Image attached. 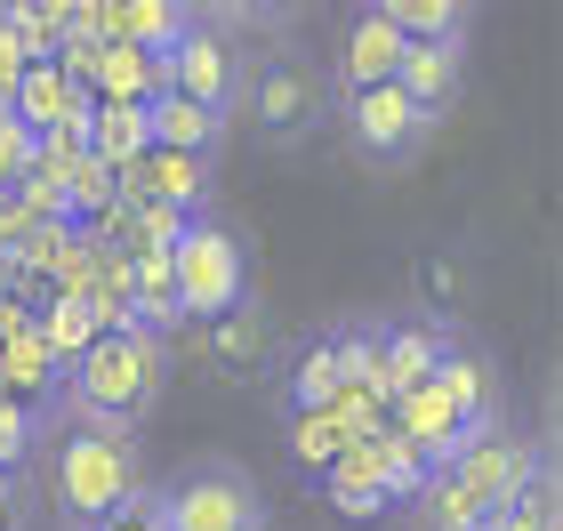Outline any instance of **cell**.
<instances>
[{
	"instance_id": "1",
	"label": "cell",
	"mask_w": 563,
	"mask_h": 531,
	"mask_svg": "<svg viewBox=\"0 0 563 531\" xmlns=\"http://www.w3.org/2000/svg\"><path fill=\"white\" fill-rule=\"evenodd\" d=\"M162 395H169V346L145 339L137 322H121V331H97V346L65 370L57 411H65V427L137 435V427L162 411Z\"/></svg>"
},
{
	"instance_id": "2",
	"label": "cell",
	"mask_w": 563,
	"mask_h": 531,
	"mask_svg": "<svg viewBox=\"0 0 563 531\" xmlns=\"http://www.w3.org/2000/svg\"><path fill=\"white\" fill-rule=\"evenodd\" d=\"M540 460H548V451L523 443L507 419L483 427V435H467L443 467H434V484H427V499H419L427 531H492V523L531 491Z\"/></svg>"
},
{
	"instance_id": "3",
	"label": "cell",
	"mask_w": 563,
	"mask_h": 531,
	"mask_svg": "<svg viewBox=\"0 0 563 531\" xmlns=\"http://www.w3.org/2000/svg\"><path fill=\"white\" fill-rule=\"evenodd\" d=\"M145 484L137 435H106V427H65L57 467H48V499H57L65 531H106V516L130 508V491Z\"/></svg>"
},
{
	"instance_id": "4",
	"label": "cell",
	"mask_w": 563,
	"mask_h": 531,
	"mask_svg": "<svg viewBox=\"0 0 563 531\" xmlns=\"http://www.w3.org/2000/svg\"><path fill=\"white\" fill-rule=\"evenodd\" d=\"M169 274H177V314H186V331H201V322H218V314H234V307L258 298L250 234L234 218H218V210L186 218V234L169 250Z\"/></svg>"
},
{
	"instance_id": "5",
	"label": "cell",
	"mask_w": 563,
	"mask_h": 531,
	"mask_svg": "<svg viewBox=\"0 0 563 531\" xmlns=\"http://www.w3.org/2000/svg\"><path fill=\"white\" fill-rule=\"evenodd\" d=\"M250 73H258V48L194 9V33L162 57V89H169V97H186V106H201V113H218V121H242Z\"/></svg>"
},
{
	"instance_id": "6",
	"label": "cell",
	"mask_w": 563,
	"mask_h": 531,
	"mask_svg": "<svg viewBox=\"0 0 563 531\" xmlns=\"http://www.w3.org/2000/svg\"><path fill=\"white\" fill-rule=\"evenodd\" d=\"M242 113L258 121V145H274V154L306 145V137L322 130V113H330V81H322V65L306 57V48H274V57L250 73Z\"/></svg>"
},
{
	"instance_id": "7",
	"label": "cell",
	"mask_w": 563,
	"mask_h": 531,
	"mask_svg": "<svg viewBox=\"0 0 563 531\" xmlns=\"http://www.w3.org/2000/svg\"><path fill=\"white\" fill-rule=\"evenodd\" d=\"M330 113H339L346 154L363 162V169H411V162L427 154V137H434V121H427L395 81L354 89V97H330Z\"/></svg>"
},
{
	"instance_id": "8",
	"label": "cell",
	"mask_w": 563,
	"mask_h": 531,
	"mask_svg": "<svg viewBox=\"0 0 563 531\" xmlns=\"http://www.w3.org/2000/svg\"><path fill=\"white\" fill-rule=\"evenodd\" d=\"M169 531H266V508H258V484L234 467V460H194L177 467L169 484Z\"/></svg>"
},
{
	"instance_id": "9",
	"label": "cell",
	"mask_w": 563,
	"mask_h": 531,
	"mask_svg": "<svg viewBox=\"0 0 563 531\" xmlns=\"http://www.w3.org/2000/svg\"><path fill=\"white\" fill-rule=\"evenodd\" d=\"M395 65H402L395 24H387V9H378V0H363V9H346V16H339V48H330L322 81H330V97H354V89L395 81Z\"/></svg>"
},
{
	"instance_id": "10",
	"label": "cell",
	"mask_w": 563,
	"mask_h": 531,
	"mask_svg": "<svg viewBox=\"0 0 563 531\" xmlns=\"http://www.w3.org/2000/svg\"><path fill=\"white\" fill-rule=\"evenodd\" d=\"M194 354H201V370H210L218 387H250V378L266 370V354H274V314L250 298V307L201 322V331H194Z\"/></svg>"
},
{
	"instance_id": "11",
	"label": "cell",
	"mask_w": 563,
	"mask_h": 531,
	"mask_svg": "<svg viewBox=\"0 0 563 531\" xmlns=\"http://www.w3.org/2000/svg\"><path fill=\"white\" fill-rule=\"evenodd\" d=\"M451 346H459V322H434V314L387 322V354H378V402H402L411 387H427V378L443 370Z\"/></svg>"
},
{
	"instance_id": "12",
	"label": "cell",
	"mask_w": 563,
	"mask_h": 531,
	"mask_svg": "<svg viewBox=\"0 0 563 531\" xmlns=\"http://www.w3.org/2000/svg\"><path fill=\"white\" fill-rule=\"evenodd\" d=\"M427 387L443 395L451 411L475 427V435H483V427H499V363H492L483 346H467V339H459V346L443 354V370L427 378Z\"/></svg>"
},
{
	"instance_id": "13",
	"label": "cell",
	"mask_w": 563,
	"mask_h": 531,
	"mask_svg": "<svg viewBox=\"0 0 563 531\" xmlns=\"http://www.w3.org/2000/svg\"><path fill=\"white\" fill-rule=\"evenodd\" d=\"M395 89L411 97V106L443 130L451 106L467 97V48H402V65H395Z\"/></svg>"
},
{
	"instance_id": "14",
	"label": "cell",
	"mask_w": 563,
	"mask_h": 531,
	"mask_svg": "<svg viewBox=\"0 0 563 531\" xmlns=\"http://www.w3.org/2000/svg\"><path fill=\"white\" fill-rule=\"evenodd\" d=\"M225 130H234V121L201 113V106H186V97H169V89L145 106V137L162 145V154H186V162H210V169L225 154Z\"/></svg>"
},
{
	"instance_id": "15",
	"label": "cell",
	"mask_w": 563,
	"mask_h": 531,
	"mask_svg": "<svg viewBox=\"0 0 563 531\" xmlns=\"http://www.w3.org/2000/svg\"><path fill=\"white\" fill-rule=\"evenodd\" d=\"M322 508H339L346 523H371V516H387L395 499H387V475H378V460H371V443H346L339 460H330L322 475Z\"/></svg>"
},
{
	"instance_id": "16",
	"label": "cell",
	"mask_w": 563,
	"mask_h": 531,
	"mask_svg": "<svg viewBox=\"0 0 563 531\" xmlns=\"http://www.w3.org/2000/svg\"><path fill=\"white\" fill-rule=\"evenodd\" d=\"M378 9H387L402 48H467V33H475L467 0H378Z\"/></svg>"
},
{
	"instance_id": "17",
	"label": "cell",
	"mask_w": 563,
	"mask_h": 531,
	"mask_svg": "<svg viewBox=\"0 0 563 531\" xmlns=\"http://www.w3.org/2000/svg\"><path fill=\"white\" fill-rule=\"evenodd\" d=\"M97 331H106L97 307H89V298H73V290H48L41 307H33V339L48 346V363H57V370L81 363V354L97 346Z\"/></svg>"
},
{
	"instance_id": "18",
	"label": "cell",
	"mask_w": 563,
	"mask_h": 531,
	"mask_svg": "<svg viewBox=\"0 0 563 531\" xmlns=\"http://www.w3.org/2000/svg\"><path fill=\"white\" fill-rule=\"evenodd\" d=\"M153 97H162V57L113 41L106 57H97V73H89V106H153Z\"/></svg>"
},
{
	"instance_id": "19",
	"label": "cell",
	"mask_w": 563,
	"mask_h": 531,
	"mask_svg": "<svg viewBox=\"0 0 563 531\" xmlns=\"http://www.w3.org/2000/svg\"><path fill=\"white\" fill-rule=\"evenodd\" d=\"M106 33L145 48V57H169L194 33V9H177V0H130V9H106Z\"/></svg>"
},
{
	"instance_id": "20",
	"label": "cell",
	"mask_w": 563,
	"mask_h": 531,
	"mask_svg": "<svg viewBox=\"0 0 563 531\" xmlns=\"http://www.w3.org/2000/svg\"><path fill=\"white\" fill-rule=\"evenodd\" d=\"M153 137H145V106H89V162H106L113 177L145 162Z\"/></svg>"
},
{
	"instance_id": "21",
	"label": "cell",
	"mask_w": 563,
	"mask_h": 531,
	"mask_svg": "<svg viewBox=\"0 0 563 531\" xmlns=\"http://www.w3.org/2000/svg\"><path fill=\"white\" fill-rule=\"evenodd\" d=\"M330 395H339V363H330V339L314 331L282 378V411H330Z\"/></svg>"
},
{
	"instance_id": "22",
	"label": "cell",
	"mask_w": 563,
	"mask_h": 531,
	"mask_svg": "<svg viewBox=\"0 0 563 531\" xmlns=\"http://www.w3.org/2000/svg\"><path fill=\"white\" fill-rule=\"evenodd\" d=\"M282 427H290V460H298L306 475H322V467L346 451V435H339L322 411H282Z\"/></svg>"
},
{
	"instance_id": "23",
	"label": "cell",
	"mask_w": 563,
	"mask_h": 531,
	"mask_svg": "<svg viewBox=\"0 0 563 531\" xmlns=\"http://www.w3.org/2000/svg\"><path fill=\"white\" fill-rule=\"evenodd\" d=\"M492 531H563V523H555V460H540L531 491H523V499H516V508H507Z\"/></svg>"
},
{
	"instance_id": "24",
	"label": "cell",
	"mask_w": 563,
	"mask_h": 531,
	"mask_svg": "<svg viewBox=\"0 0 563 531\" xmlns=\"http://www.w3.org/2000/svg\"><path fill=\"white\" fill-rule=\"evenodd\" d=\"M33 435H41V419L24 411V402L0 395V475H16L24 460H33Z\"/></svg>"
},
{
	"instance_id": "25",
	"label": "cell",
	"mask_w": 563,
	"mask_h": 531,
	"mask_svg": "<svg viewBox=\"0 0 563 531\" xmlns=\"http://www.w3.org/2000/svg\"><path fill=\"white\" fill-rule=\"evenodd\" d=\"M419 283H427V298H434V322H459V307H467V266L427 258V266H419Z\"/></svg>"
},
{
	"instance_id": "26",
	"label": "cell",
	"mask_w": 563,
	"mask_h": 531,
	"mask_svg": "<svg viewBox=\"0 0 563 531\" xmlns=\"http://www.w3.org/2000/svg\"><path fill=\"white\" fill-rule=\"evenodd\" d=\"M106 531H169V499H162V484H137L130 508L106 516Z\"/></svg>"
},
{
	"instance_id": "27",
	"label": "cell",
	"mask_w": 563,
	"mask_h": 531,
	"mask_svg": "<svg viewBox=\"0 0 563 531\" xmlns=\"http://www.w3.org/2000/svg\"><path fill=\"white\" fill-rule=\"evenodd\" d=\"M16 81H24V48H16V33H9V9H0V113H9Z\"/></svg>"
},
{
	"instance_id": "28",
	"label": "cell",
	"mask_w": 563,
	"mask_h": 531,
	"mask_svg": "<svg viewBox=\"0 0 563 531\" xmlns=\"http://www.w3.org/2000/svg\"><path fill=\"white\" fill-rule=\"evenodd\" d=\"M0 531H16V475H0Z\"/></svg>"
}]
</instances>
